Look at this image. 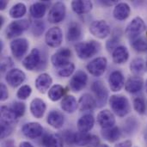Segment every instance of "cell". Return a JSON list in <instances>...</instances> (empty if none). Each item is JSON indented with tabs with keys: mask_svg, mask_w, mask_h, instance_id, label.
I'll return each mask as SVG.
<instances>
[{
	"mask_svg": "<svg viewBox=\"0 0 147 147\" xmlns=\"http://www.w3.org/2000/svg\"><path fill=\"white\" fill-rule=\"evenodd\" d=\"M97 122L102 129H109L115 127V118L114 114L109 109H104L97 115Z\"/></svg>",
	"mask_w": 147,
	"mask_h": 147,
	"instance_id": "cell-17",
	"label": "cell"
},
{
	"mask_svg": "<svg viewBox=\"0 0 147 147\" xmlns=\"http://www.w3.org/2000/svg\"><path fill=\"white\" fill-rule=\"evenodd\" d=\"M107 65H108L107 59L104 57H98L91 60L87 65L86 68L91 75L95 77H100L105 72Z\"/></svg>",
	"mask_w": 147,
	"mask_h": 147,
	"instance_id": "cell-7",
	"label": "cell"
},
{
	"mask_svg": "<svg viewBox=\"0 0 147 147\" xmlns=\"http://www.w3.org/2000/svg\"><path fill=\"white\" fill-rule=\"evenodd\" d=\"M81 34H82L81 26L76 22H71L67 29V34H66L67 40L71 42L77 41L81 37Z\"/></svg>",
	"mask_w": 147,
	"mask_h": 147,
	"instance_id": "cell-30",
	"label": "cell"
},
{
	"mask_svg": "<svg viewBox=\"0 0 147 147\" xmlns=\"http://www.w3.org/2000/svg\"><path fill=\"white\" fill-rule=\"evenodd\" d=\"M3 16H0V27L3 26Z\"/></svg>",
	"mask_w": 147,
	"mask_h": 147,
	"instance_id": "cell-51",
	"label": "cell"
},
{
	"mask_svg": "<svg viewBox=\"0 0 147 147\" xmlns=\"http://www.w3.org/2000/svg\"><path fill=\"white\" fill-rule=\"evenodd\" d=\"M132 47L137 52H146L147 51V40L143 37H139L134 39L132 41Z\"/></svg>",
	"mask_w": 147,
	"mask_h": 147,
	"instance_id": "cell-38",
	"label": "cell"
},
{
	"mask_svg": "<svg viewBox=\"0 0 147 147\" xmlns=\"http://www.w3.org/2000/svg\"><path fill=\"white\" fill-rule=\"evenodd\" d=\"M47 123L56 128V129H59L63 127L64 122H65V118L62 113H60L58 110H53L51 111L48 115H47Z\"/></svg>",
	"mask_w": 147,
	"mask_h": 147,
	"instance_id": "cell-23",
	"label": "cell"
},
{
	"mask_svg": "<svg viewBox=\"0 0 147 147\" xmlns=\"http://www.w3.org/2000/svg\"><path fill=\"white\" fill-rule=\"evenodd\" d=\"M71 56V52L69 48L66 47H63L59 49L56 53H54L52 57H51V62L53 64V65H54L55 67L59 68L62 65H64L65 64L70 62L69 59Z\"/></svg>",
	"mask_w": 147,
	"mask_h": 147,
	"instance_id": "cell-12",
	"label": "cell"
},
{
	"mask_svg": "<svg viewBox=\"0 0 147 147\" xmlns=\"http://www.w3.org/2000/svg\"><path fill=\"white\" fill-rule=\"evenodd\" d=\"M101 48L100 44L96 40L79 42L75 46V50L78 58L87 59L96 55Z\"/></svg>",
	"mask_w": 147,
	"mask_h": 147,
	"instance_id": "cell-2",
	"label": "cell"
},
{
	"mask_svg": "<svg viewBox=\"0 0 147 147\" xmlns=\"http://www.w3.org/2000/svg\"><path fill=\"white\" fill-rule=\"evenodd\" d=\"M146 25L144 20L141 17L137 16L134 17L127 26L125 33L128 37L135 39L140 34H141L144 31H146Z\"/></svg>",
	"mask_w": 147,
	"mask_h": 147,
	"instance_id": "cell-4",
	"label": "cell"
},
{
	"mask_svg": "<svg viewBox=\"0 0 147 147\" xmlns=\"http://www.w3.org/2000/svg\"><path fill=\"white\" fill-rule=\"evenodd\" d=\"M22 132L25 137L30 140H34L41 136L43 127L38 122H29L22 127Z\"/></svg>",
	"mask_w": 147,
	"mask_h": 147,
	"instance_id": "cell-16",
	"label": "cell"
},
{
	"mask_svg": "<svg viewBox=\"0 0 147 147\" xmlns=\"http://www.w3.org/2000/svg\"><path fill=\"white\" fill-rule=\"evenodd\" d=\"M26 78L25 73L20 69H12L9 70L5 77V80L9 85L13 88H16L21 85Z\"/></svg>",
	"mask_w": 147,
	"mask_h": 147,
	"instance_id": "cell-14",
	"label": "cell"
},
{
	"mask_svg": "<svg viewBox=\"0 0 147 147\" xmlns=\"http://www.w3.org/2000/svg\"><path fill=\"white\" fill-rule=\"evenodd\" d=\"M7 4H8V1H5V0H2V1H0V9H1V10L5 9V8H6Z\"/></svg>",
	"mask_w": 147,
	"mask_h": 147,
	"instance_id": "cell-49",
	"label": "cell"
},
{
	"mask_svg": "<svg viewBox=\"0 0 147 147\" xmlns=\"http://www.w3.org/2000/svg\"><path fill=\"white\" fill-rule=\"evenodd\" d=\"M12 130L13 128H12L11 124H8V123L1 121V139L2 140L9 136L10 134L12 133Z\"/></svg>",
	"mask_w": 147,
	"mask_h": 147,
	"instance_id": "cell-42",
	"label": "cell"
},
{
	"mask_svg": "<svg viewBox=\"0 0 147 147\" xmlns=\"http://www.w3.org/2000/svg\"><path fill=\"white\" fill-rule=\"evenodd\" d=\"M26 12H27L26 5L22 3H18L10 8L9 14L10 17L16 19V18H20V17L23 16L26 14Z\"/></svg>",
	"mask_w": 147,
	"mask_h": 147,
	"instance_id": "cell-36",
	"label": "cell"
},
{
	"mask_svg": "<svg viewBox=\"0 0 147 147\" xmlns=\"http://www.w3.org/2000/svg\"><path fill=\"white\" fill-rule=\"evenodd\" d=\"M65 95V88L60 84H54L49 89L48 97L53 102H57L60 100Z\"/></svg>",
	"mask_w": 147,
	"mask_h": 147,
	"instance_id": "cell-35",
	"label": "cell"
},
{
	"mask_svg": "<svg viewBox=\"0 0 147 147\" xmlns=\"http://www.w3.org/2000/svg\"><path fill=\"white\" fill-rule=\"evenodd\" d=\"M19 147H34L30 143L27 142V141H23V142H21L20 145H19Z\"/></svg>",
	"mask_w": 147,
	"mask_h": 147,
	"instance_id": "cell-50",
	"label": "cell"
},
{
	"mask_svg": "<svg viewBox=\"0 0 147 147\" xmlns=\"http://www.w3.org/2000/svg\"><path fill=\"white\" fill-rule=\"evenodd\" d=\"M8 97H9V93H8L7 87L5 86L4 84L1 83V84H0V100L2 102H4L8 99Z\"/></svg>",
	"mask_w": 147,
	"mask_h": 147,
	"instance_id": "cell-47",
	"label": "cell"
},
{
	"mask_svg": "<svg viewBox=\"0 0 147 147\" xmlns=\"http://www.w3.org/2000/svg\"><path fill=\"white\" fill-rule=\"evenodd\" d=\"M47 109V105L45 102L40 98L34 99L30 103V112L33 115L34 117L37 119H40Z\"/></svg>",
	"mask_w": 147,
	"mask_h": 147,
	"instance_id": "cell-21",
	"label": "cell"
},
{
	"mask_svg": "<svg viewBox=\"0 0 147 147\" xmlns=\"http://www.w3.org/2000/svg\"><path fill=\"white\" fill-rule=\"evenodd\" d=\"M30 26V22L28 19L17 20L10 22L6 28L5 34L8 39H12L21 35Z\"/></svg>",
	"mask_w": 147,
	"mask_h": 147,
	"instance_id": "cell-3",
	"label": "cell"
},
{
	"mask_svg": "<svg viewBox=\"0 0 147 147\" xmlns=\"http://www.w3.org/2000/svg\"><path fill=\"white\" fill-rule=\"evenodd\" d=\"M132 146H133V143L131 140H125L117 144L115 147H132Z\"/></svg>",
	"mask_w": 147,
	"mask_h": 147,
	"instance_id": "cell-48",
	"label": "cell"
},
{
	"mask_svg": "<svg viewBox=\"0 0 147 147\" xmlns=\"http://www.w3.org/2000/svg\"><path fill=\"white\" fill-rule=\"evenodd\" d=\"M99 138L96 135L81 132H78L75 134V144L78 146L96 147L99 146Z\"/></svg>",
	"mask_w": 147,
	"mask_h": 147,
	"instance_id": "cell-10",
	"label": "cell"
},
{
	"mask_svg": "<svg viewBox=\"0 0 147 147\" xmlns=\"http://www.w3.org/2000/svg\"><path fill=\"white\" fill-rule=\"evenodd\" d=\"M144 85V81L141 78V77H130L126 84H125V89L127 92L131 94H135L140 92Z\"/></svg>",
	"mask_w": 147,
	"mask_h": 147,
	"instance_id": "cell-19",
	"label": "cell"
},
{
	"mask_svg": "<svg viewBox=\"0 0 147 147\" xmlns=\"http://www.w3.org/2000/svg\"><path fill=\"white\" fill-rule=\"evenodd\" d=\"M96 147H109L108 145H99L98 146Z\"/></svg>",
	"mask_w": 147,
	"mask_h": 147,
	"instance_id": "cell-52",
	"label": "cell"
},
{
	"mask_svg": "<svg viewBox=\"0 0 147 147\" xmlns=\"http://www.w3.org/2000/svg\"><path fill=\"white\" fill-rule=\"evenodd\" d=\"M47 4L44 2H37L33 3L30 8H29V12L30 15L35 18V19H40L42 18L47 11Z\"/></svg>",
	"mask_w": 147,
	"mask_h": 147,
	"instance_id": "cell-32",
	"label": "cell"
},
{
	"mask_svg": "<svg viewBox=\"0 0 147 147\" xmlns=\"http://www.w3.org/2000/svg\"><path fill=\"white\" fill-rule=\"evenodd\" d=\"M63 139L59 134H46L42 138V144L45 147H64Z\"/></svg>",
	"mask_w": 147,
	"mask_h": 147,
	"instance_id": "cell-28",
	"label": "cell"
},
{
	"mask_svg": "<svg viewBox=\"0 0 147 147\" xmlns=\"http://www.w3.org/2000/svg\"><path fill=\"white\" fill-rule=\"evenodd\" d=\"M41 55L40 52L37 48H34L30 51V53L23 59L22 65L28 71H33L38 67L40 64Z\"/></svg>",
	"mask_w": 147,
	"mask_h": 147,
	"instance_id": "cell-11",
	"label": "cell"
},
{
	"mask_svg": "<svg viewBox=\"0 0 147 147\" xmlns=\"http://www.w3.org/2000/svg\"><path fill=\"white\" fill-rule=\"evenodd\" d=\"M134 109L140 115H144L146 113V106L143 97L138 96L134 100Z\"/></svg>",
	"mask_w": 147,
	"mask_h": 147,
	"instance_id": "cell-39",
	"label": "cell"
},
{
	"mask_svg": "<svg viewBox=\"0 0 147 147\" xmlns=\"http://www.w3.org/2000/svg\"><path fill=\"white\" fill-rule=\"evenodd\" d=\"M10 109H12V111L14 112V114L16 115L17 118L23 116V115L25 114V110H26L25 104L23 102H13L12 105L10 106Z\"/></svg>",
	"mask_w": 147,
	"mask_h": 147,
	"instance_id": "cell-40",
	"label": "cell"
},
{
	"mask_svg": "<svg viewBox=\"0 0 147 147\" xmlns=\"http://www.w3.org/2000/svg\"><path fill=\"white\" fill-rule=\"evenodd\" d=\"M32 93V89L29 85H22L16 93V96L21 100H26L30 96Z\"/></svg>",
	"mask_w": 147,
	"mask_h": 147,
	"instance_id": "cell-41",
	"label": "cell"
},
{
	"mask_svg": "<svg viewBox=\"0 0 147 147\" xmlns=\"http://www.w3.org/2000/svg\"><path fill=\"white\" fill-rule=\"evenodd\" d=\"M95 124V119L92 115L87 114L82 116L78 121V129L81 133L90 132Z\"/></svg>",
	"mask_w": 147,
	"mask_h": 147,
	"instance_id": "cell-25",
	"label": "cell"
},
{
	"mask_svg": "<svg viewBox=\"0 0 147 147\" xmlns=\"http://www.w3.org/2000/svg\"><path fill=\"white\" fill-rule=\"evenodd\" d=\"M75 70V65L71 62H68L64 65L58 68V74L62 78H68L70 77Z\"/></svg>",
	"mask_w": 147,
	"mask_h": 147,
	"instance_id": "cell-37",
	"label": "cell"
},
{
	"mask_svg": "<svg viewBox=\"0 0 147 147\" xmlns=\"http://www.w3.org/2000/svg\"><path fill=\"white\" fill-rule=\"evenodd\" d=\"M75 134H76L72 133L71 131L65 130V131L63 132L62 139L68 145H72V144H75Z\"/></svg>",
	"mask_w": 147,
	"mask_h": 147,
	"instance_id": "cell-44",
	"label": "cell"
},
{
	"mask_svg": "<svg viewBox=\"0 0 147 147\" xmlns=\"http://www.w3.org/2000/svg\"><path fill=\"white\" fill-rule=\"evenodd\" d=\"M28 47H29L28 40L25 38L15 39L10 43L11 53L13 56L17 59H22L26 54V53L28 52Z\"/></svg>",
	"mask_w": 147,
	"mask_h": 147,
	"instance_id": "cell-6",
	"label": "cell"
},
{
	"mask_svg": "<svg viewBox=\"0 0 147 147\" xmlns=\"http://www.w3.org/2000/svg\"><path fill=\"white\" fill-rule=\"evenodd\" d=\"M45 25L41 21H34L32 25V31L34 34V35H40L44 31Z\"/></svg>",
	"mask_w": 147,
	"mask_h": 147,
	"instance_id": "cell-43",
	"label": "cell"
},
{
	"mask_svg": "<svg viewBox=\"0 0 147 147\" xmlns=\"http://www.w3.org/2000/svg\"><path fill=\"white\" fill-rule=\"evenodd\" d=\"M63 40V33L59 27H53L48 29L45 36V41L50 47H59Z\"/></svg>",
	"mask_w": 147,
	"mask_h": 147,
	"instance_id": "cell-9",
	"label": "cell"
},
{
	"mask_svg": "<svg viewBox=\"0 0 147 147\" xmlns=\"http://www.w3.org/2000/svg\"><path fill=\"white\" fill-rule=\"evenodd\" d=\"M65 5L62 2L55 3L49 10L47 19L51 23H59L62 22L65 16Z\"/></svg>",
	"mask_w": 147,
	"mask_h": 147,
	"instance_id": "cell-8",
	"label": "cell"
},
{
	"mask_svg": "<svg viewBox=\"0 0 147 147\" xmlns=\"http://www.w3.org/2000/svg\"><path fill=\"white\" fill-rule=\"evenodd\" d=\"M109 102L112 111L119 117H125L131 110L130 102L128 99L124 96H111Z\"/></svg>",
	"mask_w": 147,
	"mask_h": 147,
	"instance_id": "cell-1",
	"label": "cell"
},
{
	"mask_svg": "<svg viewBox=\"0 0 147 147\" xmlns=\"http://www.w3.org/2000/svg\"><path fill=\"white\" fill-rule=\"evenodd\" d=\"M110 27L104 20H97L93 22L90 26V32L92 35L98 39H104L110 34Z\"/></svg>",
	"mask_w": 147,
	"mask_h": 147,
	"instance_id": "cell-5",
	"label": "cell"
},
{
	"mask_svg": "<svg viewBox=\"0 0 147 147\" xmlns=\"http://www.w3.org/2000/svg\"><path fill=\"white\" fill-rule=\"evenodd\" d=\"M92 7L93 4L89 0H77L71 2L72 10L78 15H83L90 12L92 9Z\"/></svg>",
	"mask_w": 147,
	"mask_h": 147,
	"instance_id": "cell-24",
	"label": "cell"
},
{
	"mask_svg": "<svg viewBox=\"0 0 147 147\" xmlns=\"http://www.w3.org/2000/svg\"><path fill=\"white\" fill-rule=\"evenodd\" d=\"M146 65L143 59L135 58L132 60L130 64V71L134 76L136 77L142 76L146 72Z\"/></svg>",
	"mask_w": 147,
	"mask_h": 147,
	"instance_id": "cell-29",
	"label": "cell"
},
{
	"mask_svg": "<svg viewBox=\"0 0 147 147\" xmlns=\"http://www.w3.org/2000/svg\"><path fill=\"white\" fill-rule=\"evenodd\" d=\"M12 65H13V61L9 57H4L1 59L0 67H1L2 72H4L5 71L9 69Z\"/></svg>",
	"mask_w": 147,
	"mask_h": 147,
	"instance_id": "cell-45",
	"label": "cell"
},
{
	"mask_svg": "<svg viewBox=\"0 0 147 147\" xmlns=\"http://www.w3.org/2000/svg\"><path fill=\"white\" fill-rule=\"evenodd\" d=\"M146 91L147 92V80L146 82Z\"/></svg>",
	"mask_w": 147,
	"mask_h": 147,
	"instance_id": "cell-53",
	"label": "cell"
},
{
	"mask_svg": "<svg viewBox=\"0 0 147 147\" xmlns=\"http://www.w3.org/2000/svg\"><path fill=\"white\" fill-rule=\"evenodd\" d=\"M109 87L112 91L118 92L125 85V78L120 71H114L109 78Z\"/></svg>",
	"mask_w": 147,
	"mask_h": 147,
	"instance_id": "cell-18",
	"label": "cell"
},
{
	"mask_svg": "<svg viewBox=\"0 0 147 147\" xmlns=\"http://www.w3.org/2000/svg\"><path fill=\"white\" fill-rule=\"evenodd\" d=\"M91 90L96 97L97 104H100V106L105 104L109 97V91L103 83L102 81H95L91 84Z\"/></svg>",
	"mask_w": 147,
	"mask_h": 147,
	"instance_id": "cell-15",
	"label": "cell"
},
{
	"mask_svg": "<svg viewBox=\"0 0 147 147\" xmlns=\"http://www.w3.org/2000/svg\"><path fill=\"white\" fill-rule=\"evenodd\" d=\"M146 70H147V59H146Z\"/></svg>",
	"mask_w": 147,
	"mask_h": 147,
	"instance_id": "cell-54",
	"label": "cell"
},
{
	"mask_svg": "<svg viewBox=\"0 0 147 147\" xmlns=\"http://www.w3.org/2000/svg\"><path fill=\"white\" fill-rule=\"evenodd\" d=\"M53 83L51 76L47 73L40 74L35 80V87L40 93H45L48 90L49 87Z\"/></svg>",
	"mask_w": 147,
	"mask_h": 147,
	"instance_id": "cell-27",
	"label": "cell"
},
{
	"mask_svg": "<svg viewBox=\"0 0 147 147\" xmlns=\"http://www.w3.org/2000/svg\"><path fill=\"white\" fill-rule=\"evenodd\" d=\"M112 58L113 61L115 64H124L125 62L127 61L129 58V53L128 50L126 47L124 46H118L112 53Z\"/></svg>",
	"mask_w": 147,
	"mask_h": 147,
	"instance_id": "cell-26",
	"label": "cell"
},
{
	"mask_svg": "<svg viewBox=\"0 0 147 147\" xmlns=\"http://www.w3.org/2000/svg\"><path fill=\"white\" fill-rule=\"evenodd\" d=\"M119 41H120V36H118V34H115L111 39H109V40L107 41L106 47H107V48H108L109 50L113 49V51H114V50L118 47L117 45H118Z\"/></svg>",
	"mask_w": 147,
	"mask_h": 147,
	"instance_id": "cell-46",
	"label": "cell"
},
{
	"mask_svg": "<svg viewBox=\"0 0 147 147\" xmlns=\"http://www.w3.org/2000/svg\"><path fill=\"white\" fill-rule=\"evenodd\" d=\"M131 13L130 6L127 3H118L114 9L113 15L116 20L123 21L126 20Z\"/></svg>",
	"mask_w": 147,
	"mask_h": 147,
	"instance_id": "cell-22",
	"label": "cell"
},
{
	"mask_svg": "<svg viewBox=\"0 0 147 147\" xmlns=\"http://www.w3.org/2000/svg\"><path fill=\"white\" fill-rule=\"evenodd\" d=\"M102 135L109 142L114 143L121 138V133L119 127H113L109 128V129H102Z\"/></svg>",
	"mask_w": 147,
	"mask_h": 147,
	"instance_id": "cell-33",
	"label": "cell"
},
{
	"mask_svg": "<svg viewBox=\"0 0 147 147\" xmlns=\"http://www.w3.org/2000/svg\"><path fill=\"white\" fill-rule=\"evenodd\" d=\"M97 105L96 100L90 94L86 93L81 96L78 100V109L81 111H90L93 110Z\"/></svg>",
	"mask_w": 147,
	"mask_h": 147,
	"instance_id": "cell-20",
	"label": "cell"
},
{
	"mask_svg": "<svg viewBox=\"0 0 147 147\" xmlns=\"http://www.w3.org/2000/svg\"><path fill=\"white\" fill-rule=\"evenodd\" d=\"M88 76L83 71H78L70 80V88L74 92L82 90L87 84Z\"/></svg>",
	"mask_w": 147,
	"mask_h": 147,
	"instance_id": "cell-13",
	"label": "cell"
},
{
	"mask_svg": "<svg viewBox=\"0 0 147 147\" xmlns=\"http://www.w3.org/2000/svg\"><path fill=\"white\" fill-rule=\"evenodd\" d=\"M61 108L66 113H74L78 108V102L73 96H66L61 101Z\"/></svg>",
	"mask_w": 147,
	"mask_h": 147,
	"instance_id": "cell-31",
	"label": "cell"
},
{
	"mask_svg": "<svg viewBox=\"0 0 147 147\" xmlns=\"http://www.w3.org/2000/svg\"><path fill=\"white\" fill-rule=\"evenodd\" d=\"M18 118L14 114L10 107L2 106L1 107V121L13 125Z\"/></svg>",
	"mask_w": 147,
	"mask_h": 147,
	"instance_id": "cell-34",
	"label": "cell"
}]
</instances>
